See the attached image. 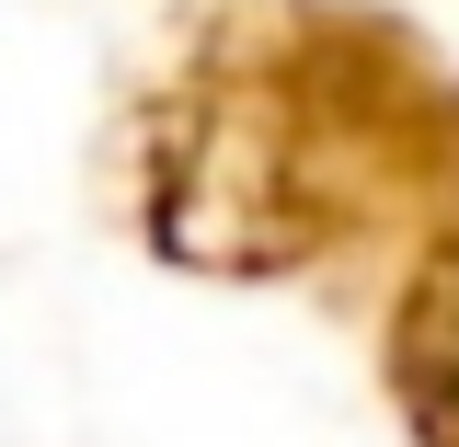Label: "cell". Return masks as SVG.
I'll return each mask as SVG.
<instances>
[{"instance_id":"obj_1","label":"cell","mask_w":459,"mask_h":447,"mask_svg":"<svg viewBox=\"0 0 459 447\" xmlns=\"http://www.w3.org/2000/svg\"><path fill=\"white\" fill-rule=\"evenodd\" d=\"M126 207L230 287L413 253L459 207V69L379 0H230L126 115Z\"/></svg>"},{"instance_id":"obj_2","label":"cell","mask_w":459,"mask_h":447,"mask_svg":"<svg viewBox=\"0 0 459 447\" xmlns=\"http://www.w3.org/2000/svg\"><path fill=\"white\" fill-rule=\"evenodd\" d=\"M379 391L413 447H459V207L402 253V287L379 310Z\"/></svg>"}]
</instances>
